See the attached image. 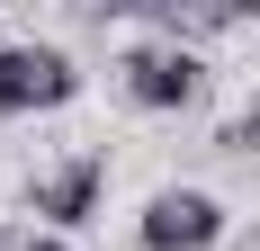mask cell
<instances>
[{
  "label": "cell",
  "instance_id": "5",
  "mask_svg": "<svg viewBox=\"0 0 260 251\" xmlns=\"http://www.w3.org/2000/svg\"><path fill=\"white\" fill-rule=\"evenodd\" d=\"M224 144H234V152H260V108H251V117L234 125V135H224Z\"/></svg>",
  "mask_w": 260,
  "mask_h": 251
},
{
  "label": "cell",
  "instance_id": "4",
  "mask_svg": "<svg viewBox=\"0 0 260 251\" xmlns=\"http://www.w3.org/2000/svg\"><path fill=\"white\" fill-rule=\"evenodd\" d=\"M90 198H99V162H63V171L36 189V215H63V225H72V215H90Z\"/></svg>",
  "mask_w": 260,
  "mask_h": 251
},
{
  "label": "cell",
  "instance_id": "3",
  "mask_svg": "<svg viewBox=\"0 0 260 251\" xmlns=\"http://www.w3.org/2000/svg\"><path fill=\"white\" fill-rule=\"evenodd\" d=\"M126 72H135V99H144V108H188V99H198V81H207L188 54H135Z\"/></svg>",
  "mask_w": 260,
  "mask_h": 251
},
{
  "label": "cell",
  "instance_id": "6",
  "mask_svg": "<svg viewBox=\"0 0 260 251\" xmlns=\"http://www.w3.org/2000/svg\"><path fill=\"white\" fill-rule=\"evenodd\" d=\"M27 251H63V242H27Z\"/></svg>",
  "mask_w": 260,
  "mask_h": 251
},
{
  "label": "cell",
  "instance_id": "2",
  "mask_svg": "<svg viewBox=\"0 0 260 251\" xmlns=\"http://www.w3.org/2000/svg\"><path fill=\"white\" fill-rule=\"evenodd\" d=\"M215 233H224V215H215V198H188V189H171V198H153V215H144V242H153V251H207Z\"/></svg>",
  "mask_w": 260,
  "mask_h": 251
},
{
  "label": "cell",
  "instance_id": "1",
  "mask_svg": "<svg viewBox=\"0 0 260 251\" xmlns=\"http://www.w3.org/2000/svg\"><path fill=\"white\" fill-rule=\"evenodd\" d=\"M54 99H72V63H63L54 45L0 54V117H18V108H54Z\"/></svg>",
  "mask_w": 260,
  "mask_h": 251
}]
</instances>
